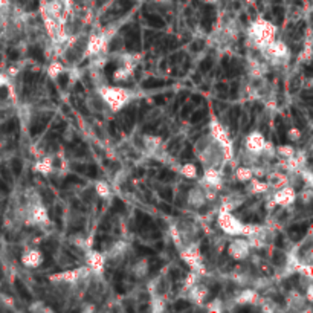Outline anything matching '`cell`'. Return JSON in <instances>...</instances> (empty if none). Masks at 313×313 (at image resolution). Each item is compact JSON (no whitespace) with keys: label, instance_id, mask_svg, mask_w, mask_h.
Returning a JSON list of instances; mask_svg holds the SVG:
<instances>
[{"label":"cell","instance_id":"6da1fadb","mask_svg":"<svg viewBox=\"0 0 313 313\" xmlns=\"http://www.w3.org/2000/svg\"><path fill=\"white\" fill-rule=\"evenodd\" d=\"M276 28L270 22L264 19H257L249 26V39L252 42V46L263 51L272 40H275Z\"/></svg>","mask_w":313,"mask_h":313},{"label":"cell","instance_id":"7a4b0ae2","mask_svg":"<svg viewBox=\"0 0 313 313\" xmlns=\"http://www.w3.org/2000/svg\"><path fill=\"white\" fill-rule=\"evenodd\" d=\"M98 95L112 112H119L131 99V92L119 86H102L98 89Z\"/></svg>","mask_w":313,"mask_h":313},{"label":"cell","instance_id":"3957f363","mask_svg":"<svg viewBox=\"0 0 313 313\" xmlns=\"http://www.w3.org/2000/svg\"><path fill=\"white\" fill-rule=\"evenodd\" d=\"M181 258L191 267V270L197 272L199 275L205 273V266H203L200 248H199L197 243H190V245H187L185 248H182Z\"/></svg>","mask_w":313,"mask_h":313},{"label":"cell","instance_id":"277c9868","mask_svg":"<svg viewBox=\"0 0 313 313\" xmlns=\"http://www.w3.org/2000/svg\"><path fill=\"white\" fill-rule=\"evenodd\" d=\"M90 275V269L87 266L78 267V269H72V270H64L60 273H54L49 276V280L52 283H66V284H77Z\"/></svg>","mask_w":313,"mask_h":313},{"label":"cell","instance_id":"5b68a950","mask_svg":"<svg viewBox=\"0 0 313 313\" xmlns=\"http://www.w3.org/2000/svg\"><path fill=\"white\" fill-rule=\"evenodd\" d=\"M263 52L267 55V58L272 61V64H283L289 58V55H290V51H289L287 45L284 42H281V40H276V39L272 40L263 49Z\"/></svg>","mask_w":313,"mask_h":313},{"label":"cell","instance_id":"8992f818","mask_svg":"<svg viewBox=\"0 0 313 313\" xmlns=\"http://www.w3.org/2000/svg\"><path fill=\"white\" fill-rule=\"evenodd\" d=\"M217 223L220 226V229L232 237H238L241 235V229H243V222H240L235 216H232V213L228 211H220L219 217H217Z\"/></svg>","mask_w":313,"mask_h":313},{"label":"cell","instance_id":"52a82bcc","mask_svg":"<svg viewBox=\"0 0 313 313\" xmlns=\"http://www.w3.org/2000/svg\"><path fill=\"white\" fill-rule=\"evenodd\" d=\"M251 254V246H249V241L246 237H235L234 240H231L229 246H228V255L235 260V261H241V260H246Z\"/></svg>","mask_w":313,"mask_h":313},{"label":"cell","instance_id":"ba28073f","mask_svg":"<svg viewBox=\"0 0 313 313\" xmlns=\"http://www.w3.org/2000/svg\"><path fill=\"white\" fill-rule=\"evenodd\" d=\"M296 199H298V194H296V191L292 185H284V187L276 188L273 196H272V200L275 202V205L283 206V208L293 205Z\"/></svg>","mask_w":313,"mask_h":313},{"label":"cell","instance_id":"9c48e42d","mask_svg":"<svg viewBox=\"0 0 313 313\" xmlns=\"http://www.w3.org/2000/svg\"><path fill=\"white\" fill-rule=\"evenodd\" d=\"M109 40L110 39L106 36V34H93V36H90V39L86 45V54L90 57L104 54V51L107 49Z\"/></svg>","mask_w":313,"mask_h":313},{"label":"cell","instance_id":"30bf717a","mask_svg":"<svg viewBox=\"0 0 313 313\" xmlns=\"http://www.w3.org/2000/svg\"><path fill=\"white\" fill-rule=\"evenodd\" d=\"M264 145H266V139L264 136L260 133V131H251L246 139H245V148L248 153H252V154H257V156H261L263 150H264Z\"/></svg>","mask_w":313,"mask_h":313},{"label":"cell","instance_id":"8fae6325","mask_svg":"<svg viewBox=\"0 0 313 313\" xmlns=\"http://www.w3.org/2000/svg\"><path fill=\"white\" fill-rule=\"evenodd\" d=\"M29 223L34 225H46L49 223V213L46 208L39 202V203H32L31 210H29Z\"/></svg>","mask_w":313,"mask_h":313},{"label":"cell","instance_id":"7c38bea8","mask_svg":"<svg viewBox=\"0 0 313 313\" xmlns=\"http://www.w3.org/2000/svg\"><path fill=\"white\" fill-rule=\"evenodd\" d=\"M86 264L90 269V272L101 275L104 272V267H106V255L96 251H90L86 255Z\"/></svg>","mask_w":313,"mask_h":313},{"label":"cell","instance_id":"4fadbf2b","mask_svg":"<svg viewBox=\"0 0 313 313\" xmlns=\"http://www.w3.org/2000/svg\"><path fill=\"white\" fill-rule=\"evenodd\" d=\"M203 185L220 190L223 185V176H222L220 170L216 167H206L205 173H203Z\"/></svg>","mask_w":313,"mask_h":313},{"label":"cell","instance_id":"5bb4252c","mask_svg":"<svg viewBox=\"0 0 313 313\" xmlns=\"http://www.w3.org/2000/svg\"><path fill=\"white\" fill-rule=\"evenodd\" d=\"M22 263L28 269H37L43 263V254L39 249H28L22 255Z\"/></svg>","mask_w":313,"mask_h":313},{"label":"cell","instance_id":"9a60e30c","mask_svg":"<svg viewBox=\"0 0 313 313\" xmlns=\"http://www.w3.org/2000/svg\"><path fill=\"white\" fill-rule=\"evenodd\" d=\"M210 136L219 144H223V142L229 141V131L216 119H213L210 122Z\"/></svg>","mask_w":313,"mask_h":313},{"label":"cell","instance_id":"2e32d148","mask_svg":"<svg viewBox=\"0 0 313 313\" xmlns=\"http://www.w3.org/2000/svg\"><path fill=\"white\" fill-rule=\"evenodd\" d=\"M150 272V263L145 257L142 258H137L133 264H131V275L137 280H141V278H145Z\"/></svg>","mask_w":313,"mask_h":313},{"label":"cell","instance_id":"e0dca14e","mask_svg":"<svg viewBox=\"0 0 313 313\" xmlns=\"http://www.w3.org/2000/svg\"><path fill=\"white\" fill-rule=\"evenodd\" d=\"M187 202H188V205H190L191 208H200V206H203V205L208 202L203 188L196 187V188L190 190L188 197H187Z\"/></svg>","mask_w":313,"mask_h":313},{"label":"cell","instance_id":"ac0fdd59","mask_svg":"<svg viewBox=\"0 0 313 313\" xmlns=\"http://www.w3.org/2000/svg\"><path fill=\"white\" fill-rule=\"evenodd\" d=\"M208 295H210V289L199 283H196L188 289V298L194 302H203L208 298Z\"/></svg>","mask_w":313,"mask_h":313},{"label":"cell","instance_id":"d6986e66","mask_svg":"<svg viewBox=\"0 0 313 313\" xmlns=\"http://www.w3.org/2000/svg\"><path fill=\"white\" fill-rule=\"evenodd\" d=\"M142 142H144V147L148 153L154 154L159 151V148L162 147V137L161 136H154V134H145L142 137Z\"/></svg>","mask_w":313,"mask_h":313},{"label":"cell","instance_id":"ffe728a7","mask_svg":"<svg viewBox=\"0 0 313 313\" xmlns=\"http://www.w3.org/2000/svg\"><path fill=\"white\" fill-rule=\"evenodd\" d=\"M34 171L40 173V175H43V176L51 175V173L54 171V159L51 156H46V158L39 159L36 162V165H34Z\"/></svg>","mask_w":313,"mask_h":313},{"label":"cell","instance_id":"44dd1931","mask_svg":"<svg viewBox=\"0 0 313 313\" xmlns=\"http://www.w3.org/2000/svg\"><path fill=\"white\" fill-rule=\"evenodd\" d=\"M260 299V295L255 289H245V290H241L238 293V296L235 298V301L238 304H255L258 302Z\"/></svg>","mask_w":313,"mask_h":313},{"label":"cell","instance_id":"7402d4cb","mask_svg":"<svg viewBox=\"0 0 313 313\" xmlns=\"http://www.w3.org/2000/svg\"><path fill=\"white\" fill-rule=\"evenodd\" d=\"M241 197L240 196H235V194H228L226 197H223L222 203H220V211H228V213H232L234 210L241 205Z\"/></svg>","mask_w":313,"mask_h":313},{"label":"cell","instance_id":"603a6c76","mask_svg":"<svg viewBox=\"0 0 313 313\" xmlns=\"http://www.w3.org/2000/svg\"><path fill=\"white\" fill-rule=\"evenodd\" d=\"M127 248H128V245H127L125 241H116V243H113L112 248L106 252V260L107 258L116 260V258L122 257L127 252Z\"/></svg>","mask_w":313,"mask_h":313},{"label":"cell","instance_id":"cb8c5ba5","mask_svg":"<svg viewBox=\"0 0 313 313\" xmlns=\"http://www.w3.org/2000/svg\"><path fill=\"white\" fill-rule=\"evenodd\" d=\"M133 71H134V69L127 67V66H121V67L115 69V72H113V75H112V77H113V81H116V83H124V81H127V80L131 77Z\"/></svg>","mask_w":313,"mask_h":313},{"label":"cell","instance_id":"d4e9b609","mask_svg":"<svg viewBox=\"0 0 313 313\" xmlns=\"http://www.w3.org/2000/svg\"><path fill=\"white\" fill-rule=\"evenodd\" d=\"M66 71V67H64V64L61 63V61H57V60H54L49 66H48V69H46V72H48V77L49 78H52V80H57L63 72Z\"/></svg>","mask_w":313,"mask_h":313},{"label":"cell","instance_id":"484cf974","mask_svg":"<svg viewBox=\"0 0 313 313\" xmlns=\"http://www.w3.org/2000/svg\"><path fill=\"white\" fill-rule=\"evenodd\" d=\"M269 184L267 182H263V181H260V179H255V178H252L251 181H249V191L252 193V194H264V193H267L269 191Z\"/></svg>","mask_w":313,"mask_h":313},{"label":"cell","instance_id":"4316f807","mask_svg":"<svg viewBox=\"0 0 313 313\" xmlns=\"http://www.w3.org/2000/svg\"><path fill=\"white\" fill-rule=\"evenodd\" d=\"M254 178V171L251 167H238L235 170V179L238 182H243V184H246L249 182L251 179Z\"/></svg>","mask_w":313,"mask_h":313},{"label":"cell","instance_id":"83f0119b","mask_svg":"<svg viewBox=\"0 0 313 313\" xmlns=\"http://www.w3.org/2000/svg\"><path fill=\"white\" fill-rule=\"evenodd\" d=\"M295 154H296V150L293 148V145L283 144V145L275 147V156H278L280 159H287V158H292Z\"/></svg>","mask_w":313,"mask_h":313},{"label":"cell","instance_id":"f1b7e54d","mask_svg":"<svg viewBox=\"0 0 313 313\" xmlns=\"http://www.w3.org/2000/svg\"><path fill=\"white\" fill-rule=\"evenodd\" d=\"M95 193L101 199H109L112 196V188L106 181H98V182H95Z\"/></svg>","mask_w":313,"mask_h":313},{"label":"cell","instance_id":"f546056e","mask_svg":"<svg viewBox=\"0 0 313 313\" xmlns=\"http://www.w3.org/2000/svg\"><path fill=\"white\" fill-rule=\"evenodd\" d=\"M181 175L187 179H196L199 176V171H197V167L191 162L188 164H184L181 167Z\"/></svg>","mask_w":313,"mask_h":313},{"label":"cell","instance_id":"4dcf8cb0","mask_svg":"<svg viewBox=\"0 0 313 313\" xmlns=\"http://www.w3.org/2000/svg\"><path fill=\"white\" fill-rule=\"evenodd\" d=\"M150 304H151V311H154V313L164 311V310H165V301H164V298H161L158 293H156V295H151Z\"/></svg>","mask_w":313,"mask_h":313},{"label":"cell","instance_id":"1f68e13d","mask_svg":"<svg viewBox=\"0 0 313 313\" xmlns=\"http://www.w3.org/2000/svg\"><path fill=\"white\" fill-rule=\"evenodd\" d=\"M168 231H170V237L173 238V241H175V245L182 248V234H181L179 228L175 226V225H171Z\"/></svg>","mask_w":313,"mask_h":313},{"label":"cell","instance_id":"d6a6232c","mask_svg":"<svg viewBox=\"0 0 313 313\" xmlns=\"http://www.w3.org/2000/svg\"><path fill=\"white\" fill-rule=\"evenodd\" d=\"M196 283H199V273L191 270L187 276H185V281H184V289L188 290L191 286H194Z\"/></svg>","mask_w":313,"mask_h":313},{"label":"cell","instance_id":"836d02e7","mask_svg":"<svg viewBox=\"0 0 313 313\" xmlns=\"http://www.w3.org/2000/svg\"><path fill=\"white\" fill-rule=\"evenodd\" d=\"M298 175L301 176V181H304L305 184H307V187H311V184H313V175H311V171L310 170H307V168H301L299 171H298Z\"/></svg>","mask_w":313,"mask_h":313},{"label":"cell","instance_id":"e575fe53","mask_svg":"<svg viewBox=\"0 0 313 313\" xmlns=\"http://www.w3.org/2000/svg\"><path fill=\"white\" fill-rule=\"evenodd\" d=\"M301 136H302V133H301V130L296 128V127H292V128H289V131H287V139H289V141H292V142H298L299 139H301Z\"/></svg>","mask_w":313,"mask_h":313},{"label":"cell","instance_id":"d590c367","mask_svg":"<svg viewBox=\"0 0 313 313\" xmlns=\"http://www.w3.org/2000/svg\"><path fill=\"white\" fill-rule=\"evenodd\" d=\"M310 58H311V49H310V45L307 43V45L304 46V49L299 52V61H301V63H308Z\"/></svg>","mask_w":313,"mask_h":313},{"label":"cell","instance_id":"8d00e7d4","mask_svg":"<svg viewBox=\"0 0 313 313\" xmlns=\"http://www.w3.org/2000/svg\"><path fill=\"white\" fill-rule=\"evenodd\" d=\"M210 311H222L223 310V305H222V301L220 299H214V301H211L210 304H208V307H206Z\"/></svg>","mask_w":313,"mask_h":313},{"label":"cell","instance_id":"74e56055","mask_svg":"<svg viewBox=\"0 0 313 313\" xmlns=\"http://www.w3.org/2000/svg\"><path fill=\"white\" fill-rule=\"evenodd\" d=\"M311 199H313V191L310 190V187H307L304 191H301V200H302L304 203H310Z\"/></svg>","mask_w":313,"mask_h":313},{"label":"cell","instance_id":"f35d334b","mask_svg":"<svg viewBox=\"0 0 313 313\" xmlns=\"http://www.w3.org/2000/svg\"><path fill=\"white\" fill-rule=\"evenodd\" d=\"M29 310H32V311H36V310H42V311H45V310H46V311H52V310H51L49 307L43 305L42 302H37V304H34V305H31V307H29Z\"/></svg>","mask_w":313,"mask_h":313},{"label":"cell","instance_id":"ab89813d","mask_svg":"<svg viewBox=\"0 0 313 313\" xmlns=\"http://www.w3.org/2000/svg\"><path fill=\"white\" fill-rule=\"evenodd\" d=\"M19 72H20V69H17V67L11 66V67H8V72H7V75H8L10 78H14Z\"/></svg>","mask_w":313,"mask_h":313},{"label":"cell","instance_id":"60d3db41","mask_svg":"<svg viewBox=\"0 0 313 313\" xmlns=\"http://www.w3.org/2000/svg\"><path fill=\"white\" fill-rule=\"evenodd\" d=\"M311 290H313V287H311V284L307 287V302H311L313 301V296H311Z\"/></svg>","mask_w":313,"mask_h":313},{"label":"cell","instance_id":"b9f144b4","mask_svg":"<svg viewBox=\"0 0 313 313\" xmlns=\"http://www.w3.org/2000/svg\"><path fill=\"white\" fill-rule=\"evenodd\" d=\"M205 2H206V4H214L216 0H205Z\"/></svg>","mask_w":313,"mask_h":313},{"label":"cell","instance_id":"7bdbcfd3","mask_svg":"<svg viewBox=\"0 0 313 313\" xmlns=\"http://www.w3.org/2000/svg\"><path fill=\"white\" fill-rule=\"evenodd\" d=\"M0 287H2V283H0Z\"/></svg>","mask_w":313,"mask_h":313}]
</instances>
